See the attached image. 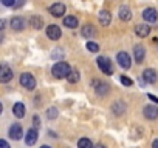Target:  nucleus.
Listing matches in <instances>:
<instances>
[{
	"mask_svg": "<svg viewBox=\"0 0 158 148\" xmlns=\"http://www.w3.org/2000/svg\"><path fill=\"white\" fill-rule=\"evenodd\" d=\"M2 111H3V105L0 103V114H2Z\"/></svg>",
	"mask_w": 158,
	"mask_h": 148,
	"instance_id": "36",
	"label": "nucleus"
},
{
	"mask_svg": "<svg viewBox=\"0 0 158 148\" xmlns=\"http://www.w3.org/2000/svg\"><path fill=\"white\" fill-rule=\"evenodd\" d=\"M39 139V133H37V128H31L27 131V136H25V143L27 145H34Z\"/></svg>",
	"mask_w": 158,
	"mask_h": 148,
	"instance_id": "13",
	"label": "nucleus"
},
{
	"mask_svg": "<svg viewBox=\"0 0 158 148\" xmlns=\"http://www.w3.org/2000/svg\"><path fill=\"white\" fill-rule=\"evenodd\" d=\"M5 26H6V20L5 19H0V31H3Z\"/></svg>",
	"mask_w": 158,
	"mask_h": 148,
	"instance_id": "32",
	"label": "nucleus"
},
{
	"mask_svg": "<svg viewBox=\"0 0 158 148\" xmlns=\"http://www.w3.org/2000/svg\"><path fill=\"white\" fill-rule=\"evenodd\" d=\"M57 114H59V111H57V108H54V107L48 108V111H47V117H48V119H56Z\"/></svg>",
	"mask_w": 158,
	"mask_h": 148,
	"instance_id": "25",
	"label": "nucleus"
},
{
	"mask_svg": "<svg viewBox=\"0 0 158 148\" xmlns=\"http://www.w3.org/2000/svg\"><path fill=\"white\" fill-rule=\"evenodd\" d=\"M110 22H112V14H110L109 11L102 10V11L99 13V23L104 25V26H109Z\"/></svg>",
	"mask_w": 158,
	"mask_h": 148,
	"instance_id": "21",
	"label": "nucleus"
},
{
	"mask_svg": "<svg viewBox=\"0 0 158 148\" xmlns=\"http://www.w3.org/2000/svg\"><path fill=\"white\" fill-rule=\"evenodd\" d=\"M8 134H10V137H11L13 140H20V139H22V136H23L22 125H19V123H13V125L10 127Z\"/></svg>",
	"mask_w": 158,
	"mask_h": 148,
	"instance_id": "7",
	"label": "nucleus"
},
{
	"mask_svg": "<svg viewBox=\"0 0 158 148\" xmlns=\"http://www.w3.org/2000/svg\"><path fill=\"white\" fill-rule=\"evenodd\" d=\"M119 80H121V84H123V85H126V87H132V85H133V80H132V79H129L127 76H121V79H119Z\"/></svg>",
	"mask_w": 158,
	"mask_h": 148,
	"instance_id": "27",
	"label": "nucleus"
},
{
	"mask_svg": "<svg viewBox=\"0 0 158 148\" xmlns=\"http://www.w3.org/2000/svg\"><path fill=\"white\" fill-rule=\"evenodd\" d=\"M48 11L53 17H62L65 14V5L64 3H53Z\"/></svg>",
	"mask_w": 158,
	"mask_h": 148,
	"instance_id": "9",
	"label": "nucleus"
},
{
	"mask_svg": "<svg viewBox=\"0 0 158 148\" xmlns=\"http://www.w3.org/2000/svg\"><path fill=\"white\" fill-rule=\"evenodd\" d=\"M30 25H31L34 29H42L44 20H42V17H39V16H33V17L30 19Z\"/></svg>",
	"mask_w": 158,
	"mask_h": 148,
	"instance_id": "22",
	"label": "nucleus"
},
{
	"mask_svg": "<svg viewBox=\"0 0 158 148\" xmlns=\"http://www.w3.org/2000/svg\"><path fill=\"white\" fill-rule=\"evenodd\" d=\"M143 19H144L146 22H149V23L156 22V19H158L156 10H155V8H146V10L143 11Z\"/></svg>",
	"mask_w": 158,
	"mask_h": 148,
	"instance_id": "10",
	"label": "nucleus"
},
{
	"mask_svg": "<svg viewBox=\"0 0 158 148\" xmlns=\"http://www.w3.org/2000/svg\"><path fill=\"white\" fill-rule=\"evenodd\" d=\"M13 114H14L17 119L25 117V114H27V108H25V105H23L22 102H16L14 107H13Z\"/></svg>",
	"mask_w": 158,
	"mask_h": 148,
	"instance_id": "14",
	"label": "nucleus"
},
{
	"mask_svg": "<svg viewBox=\"0 0 158 148\" xmlns=\"http://www.w3.org/2000/svg\"><path fill=\"white\" fill-rule=\"evenodd\" d=\"M96 63H98V66H99V69L104 72V74H113V65H112V62L109 60V59H106V57H98V60H96Z\"/></svg>",
	"mask_w": 158,
	"mask_h": 148,
	"instance_id": "3",
	"label": "nucleus"
},
{
	"mask_svg": "<svg viewBox=\"0 0 158 148\" xmlns=\"http://www.w3.org/2000/svg\"><path fill=\"white\" fill-rule=\"evenodd\" d=\"M47 37L51 40H59L62 37V29L57 25H48L47 26Z\"/></svg>",
	"mask_w": 158,
	"mask_h": 148,
	"instance_id": "5",
	"label": "nucleus"
},
{
	"mask_svg": "<svg viewBox=\"0 0 158 148\" xmlns=\"http://www.w3.org/2000/svg\"><path fill=\"white\" fill-rule=\"evenodd\" d=\"M10 25H11V28H13L14 31H22V29H25V20H23L22 17H13L11 22H10Z\"/></svg>",
	"mask_w": 158,
	"mask_h": 148,
	"instance_id": "17",
	"label": "nucleus"
},
{
	"mask_svg": "<svg viewBox=\"0 0 158 148\" xmlns=\"http://www.w3.org/2000/svg\"><path fill=\"white\" fill-rule=\"evenodd\" d=\"M23 2H25V0H19V2H17V3L14 5V6H16V8H19L20 5H23Z\"/></svg>",
	"mask_w": 158,
	"mask_h": 148,
	"instance_id": "34",
	"label": "nucleus"
},
{
	"mask_svg": "<svg viewBox=\"0 0 158 148\" xmlns=\"http://www.w3.org/2000/svg\"><path fill=\"white\" fill-rule=\"evenodd\" d=\"M70 65L67 63V62H62V60H59V62H56L54 65H53V68H51V74L56 77V79H65L67 77V74L70 72Z\"/></svg>",
	"mask_w": 158,
	"mask_h": 148,
	"instance_id": "1",
	"label": "nucleus"
},
{
	"mask_svg": "<svg viewBox=\"0 0 158 148\" xmlns=\"http://www.w3.org/2000/svg\"><path fill=\"white\" fill-rule=\"evenodd\" d=\"M93 88L99 96H106L109 93V85L102 80H93Z\"/></svg>",
	"mask_w": 158,
	"mask_h": 148,
	"instance_id": "12",
	"label": "nucleus"
},
{
	"mask_svg": "<svg viewBox=\"0 0 158 148\" xmlns=\"http://www.w3.org/2000/svg\"><path fill=\"white\" fill-rule=\"evenodd\" d=\"M156 79H158V74H156L155 69L149 68V69H144V71H143V80H144V82H147V84H155Z\"/></svg>",
	"mask_w": 158,
	"mask_h": 148,
	"instance_id": "8",
	"label": "nucleus"
},
{
	"mask_svg": "<svg viewBox=\"0 0 158 148\" xmlns=\"http://www.w3.org/2000/svg\"><path fill=\"white\" fill-rule=\"evenodd\" d=\"M87 49L90 53H98L99 51V45L95 43V42H87Z\"/></svg>",
	"mask_w": 158,
	"mask_h": 148,
	"instance_id": "26",
	"label": "nucleus"
},
{
	"mask_svg": "<svg viewBox=\"0 0 158 148\" xmlns=\"http://www.w3.org/2000/svg\"><path fill=\"white\" fill-rule=\"evenodd\" d=\"M33 122H34V128H39V127H40V119H39V116H34V117H33Z\"/></svg>",
	"mask_w": 158,
	"mask_h": 148,
	"instance_id": "30",
	"label": "nucleus"
},
{
	"mask_svg": "<svg viewBox=\"0 0 158 148\" xmlns=\"http://www.w3.org/2000/svg\"><path fill=\"white\" fill-rule=\"evenodd\" d=\"M152 146H153V148H158V139H156V140H153V143H152Z\"/></svg>",
	"mask_w": 158,
	"mask_h": 148,
	"instance_id": "35",
	"label": "nucleus"
},
{
	"mask_svg": "<svg viewBox=\"0 0 158 148\" xmlns=\"http://www.w3.org/2000/svg\"><path fill=\"white\" fill-rule=\"evenodd\" d=\"M149 33H150V26L146 25V23H138V25L135 26V34H136L138 37H147Z\"/></svg>",
	"mask_w": 158,
	"mask_h": 148,
	"instance_id": "15",
	"label": "nucleus"
},
{
	"mask_svg": "<svg viewBox=\"0 0 158 148\" xmlns=\"http://www.w3.org/2000/svg\"><path fill=\"white\" fill-rule=\"evenodd\" d=\"M116 60H118V65H119L121 68H124V69H129L130 65H132V59H130V56H129L127 53H124V51L118 53Z\"/></svg>",
	"mask_w": 158,
	"mask_h": 148,
	"instance_id": "6",
	"label": "nucleus"
},
{
	"mask_svg": "<svg viewBox=\"0 0 158 148\" xmlns=\"http://www.w3.org/2000/svg\"><path fill=\"white\" fill-rule=\"evenodd\" d=\"M81 34H82V37H85V39H92V37H95L96 29H95L93 25H84V28L81 29Z\"/></svg>",
	"mask_w": 158,
	"mask_h": 148,
	"instance_id": "20",
	"label": "nucleus"
},
{
	"mask_svg": "<svg viewBox=\"0 0 158 148\" xmlns=\"http://www.w3.org/2000/svg\"><path fill=\"white\" fill-rule=\"evenodd\" d=\"M77 146H79V148H92L93 143H92L89 139H79V140H77Z\"/></svg>",
	"mask_w": 158,
	"mask_h": 148,
	"instance_id": "24",
	"label": "nucleus"
},
{
	"mask_svg": "<svg viewBox=\"0 0 158 148\" xmlns=\"http://www.w3.org/2000/svg\"><path fill=\"white\" fill-rule=\"evenodd\" d=\"M0 148H10V143L6 140H2L0 139Z\"/></svg>",
	"mask_w": 158,
	"mask_h": 148,
	"instance_id": "31",
	"label": "nucleus"
},
{
	"mask_svg": "<svg viewBox=\"0 0 158 148\" xmlns=\"http://www.w3.org/2000/svg\"><path fill=\"white\" fill-rule=\"evenodd\" d=\"M2 40H3V36H2V34H0V42H2Z\"/></svg>",
	"mask_w": 158,
	"mask_h": 148,
	"instance_id": "37",
	"label": "nucleus"
},
{
	"mask_svg": "<svg viewBox=\"0 0 158 148\" xmlns=\"http://www.w3.org/2000/svg\"><path fill=\"white\" fill-rule=\"evenodd\" d=\"M143 114H144L146 119L153 120V119L158 117V107H155V105H146L144 110H143Z\"/></svg>",
	"mask_w": 158,
	"mask_h": 148,
	"instance_id": "11",
	"label": "nucleus"
},
{
	"mask_svg": "<svg viewBox=\"0 0 158 148\" xmlns=\"http://www.w3.org/2000/svg\"><path fill=\"white\" fill-rule=\"evenodd\" d=\"M77 25H79L77 17H74V16H67V17H64V26H67V28H70V29H74V28H77Z\"/></svg>",
	"mask_w": 158,
	"mask_h": 148,
	"instance_id": "18",
	"label": "nucleus"
},
{
	"mask_svg": "<svg viewBox=\"0 0 158 148\" xmlns=\"http://www.w3.org/2000/svg\"><path fill=\"white\" fill-rule=\"evenodd\" d=\"M59 49H60V48H56V51L53 53V57H54V59H57V57H62V56H64V53H62V51H59Z\"/></svg>",
	"mask_w": 158,
	"mask_h": 148,
	"instance_id": "29",
	"label": "nucleus"
},
{
	"mask_svg": "<svg viewBox=\"0 0 158 148\" xmlns=\"http://www.w3.org/2000/svg\"><path fill=\"white\" fill-rule=\"evenodd\" d=\"M147 97H149L153 103H158V97H156V96H153V94H147Z\"/></svg>",
	"mask_w": 158,
	"mask_h": 148,
	"instance_id": "33",
	"label": "nucleus"
},
{
	"mask_svg": "<svg viewBox=\"0 0 158 148\" xmlns=\"http://www.w3.org/2000/svg\"><path fill=\"white\" fill-rule=\"evenodd\" d=\"M20 85L25 88V90H34L36 88V79L33 74L30 72H22L20 74Z\"/></svg>",
	"mask_w": 158,
	"mask_h": 148,
	"instance_id": "2",
	"label": "nucleus"
},
{
	"mask_svg": "<svg viewBox=\"0 0 158 148\" xmlns=\"http://www.w3.org/2000/svg\"><path fill=\"white\" fill-rule=\"evenodd\" d=\"M79 77H81V76H79V71L77 69H70V72L67 74V80L70 82V84H76V82H79Z\"/></svg>",
	"mask_w": 158,
	"mask_h": 148,
	"instance_id": "23",
	"label": "nucleus"
},
{
	"mask_svg": "<svg viewBox=\"0 0 158 148\" xmlns=\"http://www.w3.org/2000/svg\"><path fill=\"white\" fill-rule=\"evenodd\" d=\"M133 57H135V62H136V63H143V60H144V57H146V49H144V46L136 45L135 49H133Z\"/></svg>",
	"mask_w": 158,
	"mask_h": 148,
	"instance_id": "16",
	"label": "nucleus"
},
{
	"mask_svg": "<svg viewBox=\"0 0 158 148\" xmlns=\"http://www.w3.org/2000/svg\"><path fill=\"white\" fill-rule=\"evenodd\" d=\"M13 69L8 66V65H5V63H2L0 65V82L2 84H6V82H10L11 79H13Z\"/></svg>",
	"mask_w": 158,
	"mask_h": 148,
	"instance_id": "4",
	"label": "nucleus"
},
{
	"mask_svg": "<svg viewBox=\"0 0 158 148\" xmlns=\"http://www.w3.org/2000/svg\"><path fill=\"white\" fill-rule=\"evenodd\" d=\"M118 16H119V19H121V20L129 22V20L132 19V11H130V8H129V6H121V8H119V11H118Z\"/></svg>",
	"mask_w": 158,
	"mask_h": 148,
	"instance_id": "19",
	"label": "nucleus"
},
{
	"mask_svg": "<svg viewBox=\"0 0 158 148\" xmlns=\"http://www.w3.org/2000/svg\"><path fill=\"white\" fill-rule=\"evenodd\" d=\"M0 3H2L3 6H14L16 5V0H0Z\"/></svg>",
	"mask_w": 158,
	"mask_h": 148,
	"instance_id": "28",
	"label": "nucleus"
}]
</instances>
